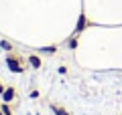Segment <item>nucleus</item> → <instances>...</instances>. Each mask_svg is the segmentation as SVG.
I'll list each match as a JSON object with an SVG mask.
<instances>
[{
  "label": "nucleus",
  "mask_w": 122,
  "mask_h": 115,
  "mask_svg": "<svg viewBox=\"0 0 122 115\" xmlns=\"http://www.w3.org/2000/svg\"><path fill=\"white\" fill-rule=\"evenodd\" d=\"M0 49H4V51H12V44L8 40H0Z\"/></svg>",
  "instance_id": "nucleus-9"
},
{
  "label": "nucleus",
  "mask_w": 122,
  "mask_h": 115,
  "mask_svg": "<svg viewBox=\"0 0 122 115\" xmlns=\"http://www.w3.org/2000/svg\"><path fill=\"white\" fill-rule=\"evenodd\" d=\"M29 65H30V69H41V57L39 55H29Z\"/></svg>",
  "instance_id": "nucleus-4"
},
{
  "label": "nucleus",
  "mask_w": 122,
  "mask_h": 115,
  "mask_svg": "<svg viewBox=\"0 0 122 115\" xmlns=\"http://www.w3.org/2000/svg\"><path fill=\"white\" fill-rule=\"evenodd\" d=\"M0 115H4V113H2V109H0Z\"/></svg>",
  "instance_id": "nucleus-11"
},
{
  "label": "nucleus",
  "mask_w": 122,
  "mask_h": 115,
  "mask_svg": "<svg viewBox=\"0 0 122 115\" xmlns=\"http://www.w3.org/2000/svg\"><path fill=\"white\" fill-rule=\"evenodd\" d=\"M87 26V20H86V16L83 14H79V20H77V24H75V34L79 36V32H83V28Z\"/></svg>",
  "instance_id": "nucleus-3"
},
{
  "label": "nucleus",
  "mask_w": 122,
  "mask_h": 115,
  "mask_svg": "<svg viewBox=\"0 0 122 115\" xmlns=\"http://www.w3.org/2000/svg\"><path fill=\"white\" fill-rule=\"evenodd\" d=\"M14 97H16V89H14V85H8L4 89V93L0 95V99H2V103H12Z\"/></svg>",
  "instance_id": "nucleus-2"
},
{
  "label": "nucleus",
  "mask_w": 122,
  "mask_h": 115,
  "mask_svg": "<svg viewBox=\"0 0 122 115\" xmlns=\"http://www.w3.org/2000/svg\"><path fill=\"white\" fill-rule=\"evenodd\" d=\"M67 47H69L71 51H75V49H77V34H75L73 38H69V43H67Z\"/></svg>",
  "instance_id": "nucleus-8"
},
{
  "label": "nucleus",
  "mask_w": 122,
  "mask_h": 115,
  "mask_svg": "<svg viewBox=\"0 0 122 115\" xmlns=\"http://www.w3.org/2000/svg\"><path fill=\"white\" fill-rule=\"evenodd\" d=\"M39 51L45 53V55H55V53H57V47H53V44H51V47H43V49H39Z\"/></svg>",
  "instance_id": "nucleus-6"
},
{
  "label": "nucleus",
  "mask_w": 122,
  "mask_h": 115,
  "mask_svg": "<svg viewBox=\"0 0 122 115\" xmlns=\"http://www.w3.org/2000/svg\"><path fill=\"white\" fill-rule=\"evenodd\" d=\"M51 111H53L55 115H69V111H67V109H63V107L55 105V103H51Z\"/></svg>",
  "instance_id": "nucleus-5"
},
{
  "label": "nucleus",
  "mask_w": 122,
  "mask_h": 115,
  "mask_svg": "<svg viewBox=\"0 0 122 115\" xmlns=\"http://www.w3.org/2000/svg\"><path fill=\"white\" fill-rule=\"evenodd\" d=\"M4 89H6V87H4V85H2V81H0V95L4 93Z\"/></svg>",
  "instance_id": "nucleus-10"
},
{
  "label": "nucleus",
  "mask_w": 122,
  "mask_h": 115,
  "mask_svg": "<svg viewBox=\"0 0 122 115\" xmlns=\"http://www.w3.org/2000/svg\"><path fill=\"white\" fill-rule=\"evenodd\" d=\"M37 115H39V113H37Z\"/></svg>",
  "instance_id": "nucleus-12"
},
{
  "label": "nucleus",
  "mask_w": 122,
  "mask_h": 115,
  "mask_svg": "<svg viewBox=\"0 0 122 115\" xmlns=\"http://www.w3.org/2000/svg\"><path fill=\"white\" fill-rule=\"evenodd\" d=\"M6 65H8V71L18 73V75H22V73L26 71V69L22 67V61L18 59L16 55H12V53H8V55H6Z\"/></svg>",
  "instance_id": "nucleus-1"
},
{
  "label": "nucleus",
  "mask_w": 122,
  "mask_h": 115,
  "mask_svg": "<svg viewBox=\"0 0 122 115\" xmlns=\"http://www.w3.org/2000/svg\"><path fill=\"white\" fill-rule=\"evenodd\" d=\"M0 109L4 115H12V109H10V103H0Z\"/></svg>",
  "instance_id": "nucleus-7"
}]
</instances>
